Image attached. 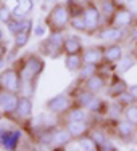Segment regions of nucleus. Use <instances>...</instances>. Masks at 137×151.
Here are the masks:
<instances>
[{
	"label": "nucleus",
	"mask_w": 137,
	"mask_h": 151,
	"mask_svg": "<svg viewBox=\"0 0 137 151\" xmlns=\"http://www.w3.org/2000/svg\"><path fill=\"white\" fill-rule=\"evenodd\" d=\"M126 117L128 121H131L132 124H137V106H131L126 111Z\"/></svg>",
	"instance_id": "obj_26"
},
{
	"label": "nucleus",
	"mask_w": 137,
	"mask_h": 151,
	"mask_svg": "<svg viewBox=\"0 0 137 151\" xmlns=\"http://www.w3.org/2000/svg\"><path fill=\"white\" fill-rule=\"evenodd\" d=\"M0 21H3V23H8L10 21V10L8 8H0Z\"/></svg>",
	"instance_id": "obj_29"
},
{
	"label": "nucleus",
	"mask_w": 137,
	"mask_h": 151,
	"mask_svg": "<svg viewBox=\"0 0 137 151\" xmlns=\"http://www.w3.org/2000/svg\"><path fill=\"white\" fill-rule=\"evenodd\" d=\"M131 93H132L134 98H137V85H132V87H131Z\"/></svg>",
	"instance_id": "obj_39"
},
{
	"label": "nucleus",
	"mask_w": 137,
	"mask_h": 151,
	"mask_svg": "<svg viewBox=\"0 0 137 151\" xmlns=\"http://www.w3.org/2000/svg\"><path fill=\"white\" fill-rule=\"evenodd\" d=\"M2 37H3V34H2V31H0V40H2Z\"/></svg>",
	"instance_id": "obj_41"
},
{
	"label": "nucleus",
	"mask_w": 137,
	"mask_h": 151,
	"mask_svg": "<svg viewBox=\"0 0 137 151\" xmlns=\"http://www.w3.org/2000/svg\"><path fill=\"white\" fill-rule=\"evenodd\" d=\"M71 26H73L74 29H78V31L87 29V26H86V19H84V18H81V16L73 18V21H71Z\"/></svg>",
	"instance_id": "obj_21"
},
{
	"label": "nucleus",
	"mask_w": 137,
	"mask_h": 151,
	"mask_svg": "<svg viewBox=\"0 0 137 151\" xmlns=\"http://www.w3.org/2000/svg\"><path fill=\"white\" fill-rule=\"evenodd\" d=\"M94 96L91 95V93H84V95H81V98H79V103H81V106H87L89 103L92 101Z\"/></svg>",
	"instance_id": "obj_30"
},
{
	"label": "nucleus",
	"mask_w": 137,
	"mask_h": 151,
	"mask_svg": "<svg viewBox=\"0 0 137 151\" xmlns=\"http://www.w3.org/2000/svg\"><path fill=\"white\" fill-rule=\"evenodd\" d=\"M105 56H107V60H110V61L120 60L121 58V47L120 45H111L110 48L107 50Z\"/></svg>",
	"instance_id": "obj_18"
},
{
	"label": "nucleus",
	"mask_w": 137,
	"mask_h": 151,
	"mask_svg": "<svg viewBox=\"0 0 137 151\" xmlns=\"http://www.w3.org/2000/svg\"><path fill=\"white\" fill-rule=\"evenodd\" d=\"M128 5H129V10H131V12L137 13V0H128Z\"/></svg>",
	"instance_id": "obj_37"
},
{
	"label": "nucleus",
	"mask_w": 137,
	"mask_h": 151,
	"mask_svg": "<svg viewBox=\"0 0 137 151\" xmlns=\"http://www.w3.org/2000/svg\"><path fill=\"white\" fill-rule=\"evenodd\" d=\"M100 105H102V101H100L99 98H92V101L87 105V108L91 111H99L100 109Z\"/></svg>",
	"instance_id": "obj_31"
},
{
	"label": "nucleus",
	"mask_w": 137,
	"mask_h": 151,
	"mask_svg": "<svg viewBox=\"0 0 137 151\" xmlns=\"http://www.w3.org/2000/svg\"><path fill=\"white\" fill-rule=\"evenodd\" d=\"M31 10H32V0H18V5L13 10V13L16 16H23L28 12H31Z\"/></svg>",
	"instance_id": "obj_8"
},
{
	"label": "nucleus",
	"mask_w": 137,
	"mask_h": 151,
	"mask_svg": "<svg viewBox=\"0 0 137 151\" xmlns=\"http://www.w3.org/2000/svg\"><path fill=\"white\" fill-rule=\"evenodd\" d=\"M18 114H20L21 117H28L31 114L32 111V103L29 98H21L20 103H18Z\"/></svg>",
	"instance_id": "obj_7"
},
{
	"label": "nucleus",
	"mask_w": 137,
	"mask_h": 151,
	"mask_svg": "<svg viewBox=\"0 0 137 151\" xmlns=\"http://www.w3.org/2000/svg\"><path fill=\"white\" fill-rule=\"evenodd\" d=\"M70 119H71V121H79V122H82V121L86 119V113H84L82 109H74V111H71Z\"/></svg>",
	"instance_id": "obj_25"
},
{
	"label": "nucleus",
	"mask_w": 137,
	"mask_h": 151,
	"mask_svg": "<svg viewBox=\"0 0 137 151\" xmlns=\"http://www.w3.org/2000/svg\"><path fill=\"white\" fill-rule=\"evenodd\" d=\"M84 19H86L87 29H95L97 24H99V10L95 6H89L84 12Z\"/></svg>",
	"instance_id": "obj_6"
},
{
	"label": "nucleus",
	"mask_w": 137,
	"mask_h": 151,
	"mask_svg": "<svg viewBox=\"0 0 137 151\" xmlns=\"http://www.w3.org/2000/svg\"><path fill=\"white\" fill-rule=\"evenodd\" d=\"M121 37H123V31L120 29H108L100 34V39H105V40H118Z\"/></svg>",
	"instance_id": "obj_13"
},
{
	"label": "nucleus",
	"mask_w": 137,
	"mask_h": 151,
	"mask_svg": "<svg viewBox=\"0 0 137 151\" xmlns=\"http://www.w3.org/2000/svg\"><path fill=\"white\" fill-rule=\"evenodd\" d=\"M120 98H121V101L123 103H131L132 101V100H134V96H131V95H129V93H121V95H120Z\"/></svg>",
	"instance_id": "obj_35"
},
{
	"label": "nucleus",
	"mask_w": 137,
	"mask_h": 151,
	"mask_svg": "<svg viewBox=\"0 0 137 151\" xmlns=\"http://www.w3.org/2000/svg\"><path fill=\"white\" fill-rule=\"evenodd\" d=\"M12 135V132L10 130H5V129H0V143H5L7 142V138H8V137Z\"/></svg>",
	"instance_id": "obj_33"
},
{
	"label": "nucleus",
	"mask_w": 137,
	"mask_h": 151,
	"mask_svg": "<svg viewBox=\"0 0 137 151\" xmlns=\"http://www.w3.org/2000/svg\"><path fill=\"white\" fill-rule=\"evenodd\" d=\"M102 87H103L102 77H99V76H92V77H89V81H87V88H89L91 92H97V90H100Z\"/></svg>",
	"instance_id": "obj_15"
},
{
	"label": "nucleus",
	"mask_w": 137,
	"mask_h": 151,
	"mask_svg": "<svg viewBox=\"0 0 137 151\" xmlns=\"http://www.w3.org/2000/svg\"><path fill=\"white\" fill-rule=\"evenodd\" d=\"M18 103H20V100H18L16 95H13V93H3V95H0V108H3L7 113L16 111Z\"/></svg>",
	"instance_id": "obj_3"
},
{
	"label": "nucleus",
	"mask_w": 137,
	"mask_h": 151,
	"mask_svg": "<svg viewBox=\"0 0 137 151\" xmlns=\"http://www.w3.org/2000/svg\"><path fill=\"white\" fill-rule=\"evenodd\" d=\"M79 145H81V148H82V150H87V151L95 150V143H94V140H91V138H84V140H81V142H79Z\"/></svg>",
	"instance_id": "obj_27"
},
{
	"label": "nucleus",
	"mask_w": 137,
	"mask_h": 151,
	"mask_svg": "<svg viewBox=\"0 0 137 151\" xmlns=\"http://www.w3.org/2000/svg\"><path fill=\"white\" fill-rule=\"evenodd\" d=\"M116 24H121V26H128V24H131L132 21V15L131 12H126V10H123V12H120L116 15Z\"/></svg>",
	"instance_id": "obj_16"
},
{
	"label": "nucleus",
	"mask_w": 137,
	"mask_h": 151,
	"mask_svg": "<svg viewBox=\"0 0 137 151\" xmlns=\"http://www.w3.org/2000/svg\"><path fill=\"white\" fill-rule=\"evenodd\" d=\"M66 69H70V71H74V69H79L81 68V58L74 53V55H70L66 58Z\"/></svg>",
	"instance_id": "obj_17"
},
{
	"label": "nucleus",
	"mask_w": 137,
	"mask_h": 151,
	"mask_svg": "<svg viewBox=\"0 0 137 151\" xmlns=\"http://www.w3.org/2000/svg\"><path fill=\"white\" fill-rule=\"evenodd\" d=\"M95 73V66H94L92 63H87V66L84 68V69L81 71V77H92V74Z\"/></svg>",
	"instance_id": "obj_28"
},
{
	"label": "nucleus",
	"mask_w": 137,
	"mask_h": 151,
	"mask_svg": "<svg viewBox=\"0 0 137 151\" xmlns=\"http://www.w3.org/2000/svg\"><path fill=\"white\" fill-rule=\"evenodd\" d=\"M20 137H21V132L20 130L12 132V135L7 138V142L3 143V146H5L7 150H15L16 145H18V142H20Z\"/></svg>",
	"instance_id": "obj_12"
},
{
	"label": "nucleus",
	"mask_w": 137,
	"mask_h": 151,
	"mask_svg": "<svg viewBox=\"0 0 137 151\" xmlns=\"http://www.w3.org/2000/svg\"><path fill=\"white\" fill-rule=\"evenodd\" d=\"M36 35H44V27H42V26H36Z\"/></svg>",
	"instance_id": "obj_38"
},
{
	"label": "nucleus",
	"mask_w": 137,
	"mask_h": 151,
	"mask_svg": "<svg viewBox=\"0 0 137 151\" xmlns=\"http://www.w3.org/2000/svg\"><path fill=\"white\" fill-rule=\"evenodd\" d=\"M28 37H29V31H21L16 34V47H24L28 44Z\"/></svg>",
	"instance_id": "obj_19"
},
{
	"label": "nucleus",
	"mask_w": 137,
	"mask_h": 151,
	"mask_svg": "<svg viewBox=\"0 0 137 151\" xmlns=\"http://www.w3.org/2000/svg\"><path fill=\"white\" fill-rule=\"evenodd\" d=\"M134 64V60L132 58H129V56H126L124 60H121V63H120V66H118V69H120V73H126V71L129 69V68Z\"/></svg>",
	"instance_id": "obj_23"
},
{
	"label": "nucleus",
	"mask_w": 137,
	"mask_h": 151,
	"mask_svg": "<svg viewBox=\"0 0 137 151\" xmlns=\"http://www.w3.org/2000/svg\"><path fill=\"white\" fill-rule=\"evenodd\" d=\"M99 148H100V150H102V151H113V150H115V146H113V145H111V143H110V142H107V140H105V142H103V143H102V145H100V146H99Z\"/></svg>",
	"instance_id": "obj_34"
},
{
	"label": "nucleus",
	"mask_w": 137,
	"mask_h": 151,
	"mask_svg": "<svg viewBox=\"0 0 137 151\" xmlns=\"http://www.w3.org/2000/svg\"><path fill=\"white\" fill-rule=\"evenodd\" d=\"M50 18H52L53 24H55L57 27H63L65 24L68 23V12L65 6H55L52 12V15H50Z\"/></svg>",
	"instance_id": "obj_5"
},
{
	"label": "nucleus",
	"mask_w": 137,
	"mask_h": 151,
	"mask_svg": "<svg viewBox=\"0 0 137 151\" xmlns=\"http://www.w3.org/2000/svg\"><path fill=\"white\" fill-rule=\"evenodd\" d=\"M84 60H86V63L95 64L97 61L102 60V52H100L99 48H89L87 52H86V55H84Z\"/></svg>",
	"instance_id": "obj_10"
},
{
	"label": "nucleus",
	"mask_w": 137,
	"mask_h": 151,
	"mask_svg": "<svg viewBox=\"0 0 137 151\" xmlns=\"http://www.w3.org/2000/svg\"><path fill=\"white\" fill-rule=\"evenodd\" d=\"M94 140H95V143H97V145H102V143L103 142H105V138H103V135L102 134H99V132H95V134H94Z\"/></svg>",
	"instance_id": "obj_36"
},
{
	"label": "nucleus",
	"mask_w": 137,
	"mask_h": 151,
	"mask_svg": "<svg viewBox=\"0 0 137 151\" xmlns=\"http://www.w3.org/2000/svg\"><path fill=\"white\" fill-rule=\"evenodd\" d=\"M3 53H5V48H3V47H2V45H0V56H2V55H3Z\"/></svg>",
	"instance_id": "obj_40"
},
{
	"label": "nucleus",
	"mask_w": 137,
	"mask_h": 151,
	"mask_svg": "<svg viewBox=\"0 0 137 151\" xmlns=\"http://www.w3.org/2000/svg\"><path fill=\"white\" fill-rule=\"evenodd\" d=\"M132 122L131 121H129V122H121V124H120V127H118V129H120V134L121 135H131L132 134Z\"/></svg>",
	"instance_id": "obj_24"
},
{
	"label": "nucleus",
	"mask_w": 137,
	"mask_h": 151,
	"mask_svg": "<svg viewBox=\"0 0 137 151\" xmlns=\"http://www.w3.org/2000/svg\"><path fill=\"white\" fill-rule=\"evenodd\" d=\"M47 45H49V52L50 53H55L57 50L61 47V44H63V39H61V34H53L52 37L49 39V40L45 42Z\"/></svg>",
	"instance_id": "obj_9"
},
{
	"label": "nucleus",
	"mask_w": 137,
	"mask_h": 151,
	"mask_svg": "<svg viewBox=\"0 0 137 151\" xmlns=\"http://www.w3.org/2000/svg\"><path fill=\"white\" fill-rule=\"evenodd\" d=\"M71 138V134L70 132H57L55 134V142L58 143V145H65V143H68Z\"/></svg>",
	"instance_id": "obj_20"
},
{
	"label": "nucleus",
	"mask_w": 137,
	"mask_h": 151,
	"mask_svg": "<svg viewBox=\"0 0 137 151\" xmlns=\"http://www.w3.org/2000/svg\"><path fill=\"white\" fill-rule=\"evenodd\" d=\"M79 48H81V44H79V40H76V39H68V40H65V50L68 52V55L78 53Z\"/></svg>",
	"instance_id": "obj_14"
},
{
	"label": "nucleus",
	"mask_w": 137,
	"mask_h": 151,
	"mask_svg": "<svg viewBox=\"0 0 137 151\" xmlns=\"http://www.w3.org/2000/svg\"><path fill=\"white\" fill-rule=\"evenodd\" d=\"M102 8H103V13H105V15H113L115 5H113L111 2H108V0H107V2L103 3V6H102Z\"/></svg>",
	"instance_id": "obj_32"
},
{
	"label": "nucleus",
	"mask_w": 137,
	"mask_h": 151,
	"mask_svg": "<svg viewBox=\"0 0 137 151\" xmlns=\"http://www.w3.org/2000/svg\"><path fill=\"white\" fill-rule=\"evenodd\" d=\"M42 68H44L42 61L36 60V58H29L26 63H24V66H23V71H21V79H23L26 84H29L32 79L41 73Z\"/></svg>",
	"instance_id": "obj_1"
},
{
	"label": "nucleus",
	"mask_w": 137,
	"mask_h": 151,
	"mask_svg": "<svg viewBox=\"0 0 137 151\" xmlns=\"http://www.w3.org/2000/svg\"><path fill=\"white\" fill-rule=\"evenodd\" d=\"M68 105H70V100H68L66 95H57V96H53L52 100L47 101V108H49L50 111H53V113L66 109Z\"/></svg>",
	"instance_id": "obj_4"
},
{
	"label": "nucleus",
	"mask_w": 137,
	"mask_h": 151,
	"mask_svg": "<svg viewBox=\"0 0 137 151\" xmlns=\"http://www.w3.org/2000/svg\"><path fill=\"white\" fill-rule=\"evenodd\" d=\"M84 130H86L84 122L71 121L70 124H68V132H70L71 135H81V134H84Z\"/></svg>",
	"instance_id": "obj_11"
},
{
	"label": "nucleus",
	"mask_w": 137,
	"mask_h": 151,
	"mask_svg": "<svg viewBox=\"0 0 137 151\" xmlns=\"http://www.w3.org/2000/svg\"><path fill=\"white\" fill-rule=\"evenodd\" d=\"M124 92H126V84L123 81L116 82V84L111 87V95H115V96H120L121 93H124Z\"/></svg>",
	"instance_id": "obj_22"
},
{
	"label": "nucleus",
	"mask_w": 137,
	"mask_h": 151,
	"mask_svg": "<svg viewBox=\"0 0 137 151\" xmlns=\"http://www.w3.org/2000/svg\"><path fill=\"white\" fill-rule=\"evenodd\" d=\"M0 85L8 88L10 92H16L18 88H20V79H18L15 71L8 69V71L0 74Z\"/></svg>",
	"instance_id": "obj_2"
}]
</instances>
